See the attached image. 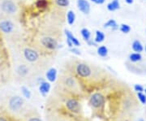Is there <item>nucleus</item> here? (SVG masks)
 Instances as JSON below:
<instances>
[{
  "label": "nucleus",
  "mask_w": 146,
  "mask_h": 121,
  "mask_svg": "<svg viewBox=\"0 0 146 121\" xmlns=\"http://www.w3.org/2000/svg\"><path fill=\"white\" fill-rule=\"evenodd\" d=\"M145 95H146V89L145 90Z\"/></svg>",
  "instance_id": "obj_34"
},
{
  "label": "nucleus",
  "mask_w": 146,
  "mask_h": 121,
  "mask_svg": "<svg viewBox=\"0 0 146 121\" xmlns=\"http://www.w3.org/2000/svg\"><path fill=\"white\" fill-rule=\"evenodd\" d=\"M81 35H82V37L84 39V41H86V42H89V40H90V37H91V33H90V32L88 29H86V28H84L81 29Z\"/></svg>",
  "instance_id": "obj_17"
},
{
  "label": "nucleus",
  "mask_w": 146,
  "mask_h": 121,
  "mask_svg": "<svg viewBox=\"0 0 146 121\" xmlns=\"http://www.w3.org/2000/svg\"><path fill=\"white\" fill-rule=\"evenodd\" d=\"M119 7L120 4L119 0H113L112 2H110L107 5V9L110 11H114L118 10V9H119Z\"/></svg>",
  "instance_id": "obj_13"
},
{
  "label": "nucleus",
  "mask_w": 146,
  "mask_h": 121,
  "mask_svg": "<svg viewBox=\"0 0 146 121\" xmlns=\"http://www.w3.org/2000/svg\"><path fill=\"white\" fill-rule=\"evenodd\" d=\"M47 5V2L46 0H38L36 2V7L39 8H43L46 7Z\"/></svg>",
  "instance_id": "obj_26"
},
{
  "label": "nucleus",
  "mask_w": 146,
  "mask_h": 121,
  "mask_svg": "<svg viewBox=\"0 0 146 121\" xmlns=\"http://www.w3.org/2000/svg\"><path fill=\"white\" fill-rule=\"evenodd\" d=\"M39 90H40V92L42 93V94H46L50 90V84L48 82L43 81L42 83H41V85L39 87Z\"/></svg>",
  "instance_id": "obj_14"
},
{
  "label": "nucleus",
  "mask_w": 146,
  "mask_h": 121,
  "mask_svg": "<svg viewBox=\"0 0 146 121\" xmlns=\"http://www.w3.org/2000/svg\"><path fill=\"white\" fill-rule=\"evenodd\" d=\"M120 31L122 32V33H128L131 31V27L128 25L123 24L120 26Z\"/></svg>",
  "instance_id": "obj_22"
},
{
  "label": "nucleus",
  "mask_w": 146,
  "mask_h": 121,
  "mask_svg": "<svg viewBox=\"0 0 146 121\" xmlns=\"http://www.w3.org/2000/svg\"><path fill=\"white\" fill-rule=\"evenodd\" d=\"M65 34L67 36V39H68L69 41H71V42L72 43L73 46L75 47H79L80 45V43L79 42V40L73 35L71 32L68 30V29H65Z\"/></svg>",
  "instance_id": "obj_10"
},
{
  "label": "nucleus",
  "mask_w": 146,
  "mask_h": 121,
  "mask_svg": "<svg viewBox=\"0 0 146 121\" xmlns=\"http://www.w3.org/2000/svg\"><path fill=\"white\" fill-rule=\"evenodd\" d=\"M132 50L136 53H141L144 51V47H143V45L141 44V42L138 40H135L133 43H132Z\"/></svg>",
  "instance_id": "obj_12"
},
{
  "label": "nucleus",
  "mask_w": 146,
  "mask_h": 121,
  "mask_svg": "<svg viewBox=\"0 0 146 121\" xmlns=\"http://www.w3.org/2000/svg\"><path fill=\"white\" fill-rule=\"evenodd\" d=\"M56 77H57V70H56V69L52 68L49 69V70L47 71L46 78L50 82H54V81H55Z\"/></svg>",
  "instance_id": "obj_11"
},
{
  "label": "nucleus",
  "mask_w": 146,
  "mask_h": 121,
  "mask_svg": "<svg viewBox=\"0 0 146 121\" xmlns=\"http://www.w3.org/2000/svg\"><path fill=\"white\" fill-rule=\"evenodd\" d=\"M1 9L7 14H14L16 11V6L11 0H3L1 3Z\"/></svg>",
  "instance_id": "obj_1"
},
{
  "label": "nucleus",
  "mask_w": 146,
  "mask_h": 121,
  "mask_svg": "<svg viewBox=\"0 0 146 121\" xmlns=\"http://www.w3.org/2000/svg\"><path fill=\"white\" fill-rule=\"evenodd\" d=\"M67 107L69 111L74 113H78L80 111V104L75 99H69L67 102Z\"/></svg>",
  "instance_id": "obj_9"
},
{
  "label": "nucleus",
  "mask_w": 146,
  "mask_h": 121,
  "mask_svg": "<svg viewBox=\"0 0 146 121\" xmlns=\"http://www.w3.org/2000/svg\"><path fill=\"white\" fill-rule=\"evenodd\" d=\"M0 121H7V120H6L4 118H3V117H0Z\"/></svg>",
  "instance_id": "obj_32"
},
{
  "label": "nucleus",
  "mask_w": 146,
  "mask_h": 121,
  "mask_svg": "<svg viewBox=\"0 0 146 121\" xmlns=\"http://www.w3.org/2000/svg\"><path fill=\"white\" fill-rule=\"evenodd\" d=\"M22 93H23V94L24 96L27 98H30V97H31V93H30V91L29 90L26 88V87H22Z\"/></svg>",
  "instance_id": "obj_25"
},
{
  "label": "nucleus",
  "mask_w": 146,
  "mask_h": 121,
  "mask_svg": "<svg viewBox=\"0 0 146 121\" xmlns=\"http://www.w3.org/2000/svg\"><path fill=\"white\" fill-rule=\"evenodd\" d=\"M56 5L62 7H66L69 5V0H54Z\"/></svg>",
  "instance_id": "obj_21"
},
{
  "label": "nucleus",
  "mask_w": 146,
  "mask_h": 121,
  "mask_svg": "<svg viewBox=\"0 0 146 121\" xmlns=\"http://www.w3.org/2000/svg\"><path fill=\"white\" fill-rule=\"evenodd\" d=\"M77 7L84 14H89L90 11V5L87 0H77Z\"/></svg>",
  "instance_id": "obj_8"
},
{
  "label": "nucleus",
  "mask_w": 146,
  "mask_h": 121,
  "mask_svg": "<svg viewBox=\"0 0 146 121\" xmlns=\"http://www.w3.org/2000/svg\"><path fill=\"white\" fill-rule=\"evenodd\" d=\"M70 51H72V53H74V54H76V55H80V51H79L78 49H76V48H71L70 49Z\"/></svg>",
  "instance_id": "obj_28"
},
{
  "label": "nucleus",
  "mask_w": 146,
  "mask_h": 121,
  "mask_svg": "<svg viewBox=\"0 0 146 121\" xmlns=\"http://www.w3.org/2000/svg\"><path fill=\"white\" fill-rule=\"evenodd\" d=\"M24 56L29 62H35L39 58V55L35 50L31 48H25L24 51Z\"/></svg>",
  "instance_id": "obj_6"
},
{
  "label": "nucleus",
  "mask_w": 146,
  "mask_h": 121,
  "mask_svg": "<svg viewBox=\"0 0 146 121\" xmlns=\"http://www.w3.org/2000/svg\"><path fill=\"white\" fill-rule=\"evenodd\" d=\"M40 42H41V44H42L43 47L46 48L48 50H51V51L55 50L58 46L57 40L51 37H42Z\"/></svg>",
  "instance_id": "obj_2"
},
{
  "label": "nucleus",
  "mask_w": 146,
  "mask_h": 121,
  "mask_svg": "<svg viewBox=\"0 0 146 121\" xmlns=\"http://www.w3.org/2000/svg\"><path fill=\"white\" fill-rule=\"evenodd\" d=\"M105 39V34L102 31L97 30L96 31V37L94 39V42L96 43H101L104 41Z\"/></svg>",
  "instance_id": "obj_15"
},
{
  "label": "nucleus",
  "mask_w": 146,
  "mask_h": 121,
  "mask_svg": "<svg viewBox=\"0 0 146 121\" xmlns=\"http://www.w3.org/2000/svg\"><path fill=\"white\" fill-rule=\"evenodd\" d=\"M125 2L127 3H128V4H131V3H133V0H125Z\"/></svg>",
  "instance_id": "obj_31"
},
{
  "label": "nucleus",
  "mask_w": 146,
  "mask_h": 121,
  "mask_svg": "<svg viewBox=\"0 0 146 121\" xmlns=\"http://www.w3.org/2000/svg\"><path fill=\"white\" fill-rule=\"evenodd\" d=\"M18 72L22 75V76H24V75H26L27 72H28V68H27V67L25 65H21L19 67V68H18Z\"/></svg>",
  "instance_id": "obj_23"
},
{
  "label": "nucleus",
  "mask_w": 146,
  "mask_h": 121,
  "mask_svg": "<svg viewBox=\"0 0 146 121\" xmlns=\"http://www.w3.org/2000/svg\"><path fill=\"white\" fill-rule=\"evenodd\" d=\"M138 121H145V120H144L143 119H140V120H138Z\"/></svg>",
  "instance_id": "obj_33"
},
{
  "label": "nucleus",
  "mask_w": 146,
  "mask_h": 121,
  "mask_svg": "<svg viewBox=\"0 0 146 121\" xmlns=\"http://www.w3.org/2000/svg\"><path fill=\"white\" fill-rule=\"evenodd\" d=\"M137 97L139 98V100L141 101L142 104H146V95L144 94L142 92L137 93Z\"/></svg>",
  "instance_id": "obj_24"
},
{
  "label": "nucleus",
  "mask_w": 146,
  "mask_h": 121,
  "mask_svg": "<svg viewBox=\"0 0 146 121\" xmlns=\"http://www.w3.org/2000/svg\"><path fill=\"white\" fill-rule=\"evenodd\" d=\"M145 51H146V46H145Z\"/></svg>",
  "instance_id": "obj_35"
},
{
  "label": "nucleus",
  "mask_w": 146,
  "mask_h": 121,
  "mask_svg": "<svg viewBox=\"0 0 146 121\" xmlns=\"http://www.w3.org/2000/svg\"><path fill=\"white\" fill-rule=\"evenodd\" d=\"M67 20H68V22L69 25H73L74 22H75V20H76V15L74 13V11H68V14H67Z\"/></svg>",
  "instance_id": "obj_18"
},
{
  "label": "nucleus",
  "mask_w": 146,
  "mask_h": 121,
  "mask_svg": "<svg viewBox=\"0 0 146 121\" xmlns=\"http://www.w3.org/2000/svg\"><path fill=\"white\" fill-rule=\"evenodd\" d=\"M76 72L80 76L86 78L89 77V76L91 75V68H89V66L85 63H80L77 65L76 67Z\"/></svg>",
  "instance_id": "obj_3"
},
{
  "label": "nucleus",
  "mask_w": 146,
  "mask_h": 121,
  "mask_svg": "<svg viewBox=\"0 0 146 121\" xmlns=\"http://www.w3.org/2000/svg\"><path fill=\"white\" fill-rule=\"evenodd\" d=\"M104 28H112L113 29H117L119 26L115 20H109L106 23L104 24Z\"/></svg>",
  "instance_id": "obj_19"
},
{
  "label": "nucleus",
  "mask_w": 146,
  "mask_h": 121,
  "mask_svg": "<svg viewBox=\"0 0 146 121\" xmlns=\"http://www.w3.org/2000/svg\"><path fill=\"white\" fill-rule=\"evenodd\" d=\"M142 56H141V53H132L129 55V59L130 61L133 62V63H136V62H139L141 61Z\"/></svg>",
  "instance_id": "obj_16"
},
{
  "label": "nucleus",
  "mask_w": 146,
  "mask_h": 121,
  "mask_svg": "<svg viewBox=\"0 0 146 121\" xmlns=\"http://www.w3.org/2000/svg\"><path fill=\"white\" fill-rule=\"evenodd\" d=\"M91 1L96 4H102V3H104L106 0H91Z\"/></svg>",
  "instance_id": "obj_29"
},
{
  "label": "nucleus",
  "mask_w": 146,
  "mask_h": 121,
  "mask_svg": "<svg viewBox=\"0 0 146 121\" xmlns=\"http://www.w3.org/2000/svg\"><path fill=\"white\" fill-rule=\"evenodd\" d=\"M134 90H135V91H136L137 93H140V92H143V91H144V88H143V86L141 85V84H136V85L134 86Z\"/></svg>",
  "instance_id": "obj_27"
},
{
  "label": "nucleus",
  "mask_w": 146,
  "mask_h": 121,
  "mask_svg": "<svg viewBox=\"0 0 146 121\" xmlns=\"http://www.w3.org/2000/svg\"><path fill=\"white\" fill-rule=\"evenodd\" d=\"M98 54L101 57H106L108 55V49L105 46H102L98 48Z\"/></svg>",
  "instance_id": "obj_20"
},
{
  "label": "nucleus",
  "mask_w": 146,
  "mask_h": 121,
  "mask_svg": "<svg viewBox=\"0 0 146 121\" xmlns=\"http://www.w3.org/2000/svg\"><path fill=\"white\" fill-rule=\"evenodd\" d=\"M90 102H91L93 106L96 107V108H98L104 104L105 98L103 97V95H102L99 93H96V94L92 95Z\"/></svg>",
  "instance_id": "obj_4"
},
{
  "label": "nucleus",
  "mask_w": 146,
  "mask_h": 121,
  "mask_svg": "<svg viewBox=\"0 0 146 121\" xmlns=\"http://www.w3.org/2000/svg\"><path fill=\"white\" fill-rule=\"evenodd\" d=\"M14 29V25L10 21H3L0 22V30L4 33H10Z\"/></svg>",
  "instance_id": "obj_7"
},
{
  "label": "nucleus",
  "mask_w": 146,
  "mask_h": 121,
  "mask_svg": "<svg viewBox=\"0 0 146 121\" xmlns=\"http://www.w3.org/2000/svg\"><path fill=\"white\" fill-rule=\"evenodd\" d=\"M23 104H24V100L19 96L12 97L9 102V106L12 111H18L19 109H21Z\"/></svg>",
  "instance_id": "obj_5"
},
{
  "label": "nucleus",
  "mask_w": 146,
  "mask_h": 121,
  "mask_svg": "<svg viewBox=\"0 0 146 121\" xmlns=\"http://www.w3.org/2000/svg\"><path fill=\"white\" fill-rule=\"evenodd\" d=\"M29 121H42L40 119H38V118H32L30 119Z\"/></svg>",
  "instance_id": "obj_30"
}]
</instances>
